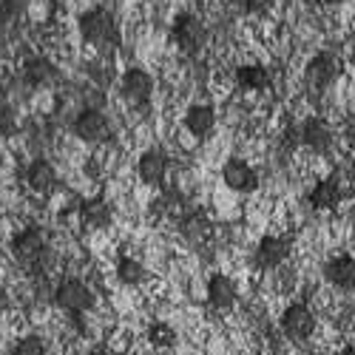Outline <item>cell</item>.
Listing matches in <instances>:
<instances>
[{
  "label": "cell",
  "mask_w": 355,
  "mask_h": 355,
  "mask_svg": "<svg viewBox=\"0 0 355 355\" xmlns=\"http://www.w3.org/2000/svg\"><path fill=\"white\" fill-rule=\"evenodd\" d=\"M12 256L20 264H26V268H32V273H46L51 264V248H49L43 227L37 225L23 227L12 239Z\"/></svg>",
  "instance_id": "cell-1"
},
{
  "label": "cell",
  "mask_w": 355,
  "mask_h": 355,
  "mask_svg": "<svg viewBox=\"0 0 355 355\" xmlns=\"http://www.w3.org/2000/svg\"><path fill=\"white\" fill-rule=\"evenodd\" d=\"M77 26H80L83 40L97 46V49H111V46L120 43V26H116V17H114V12H108L103 6L83 12Z\"/></svg>",
  "instance_id": "cell-2"
},
{
  "label": "cell",
  "mask_w": 355,
  "mask_h": 355,
  "mask_svg": "<svg viewBox=\"0 0 355 355\" xmlns=\"http://www.w3.org/2000/svg\"><path fill=\"white\" fill-rule=\"evenodd\" d=\"M51 302L60 310L71 313V315H83V313H88L94 307V293H92V287H88L85 282H80V279H63L60 284L54 287Z\"/></svg>",
  "instance_id": "cell-3"
},
{
  "label": "cell",
  "mask_w": 355,
  "mask_h": 355,
  "mask_svg": "<svg viewBox=\"0 0 355 355\" xmlns=\"http://www.w3.org/2000/svg\"><path fill=\"white\" fill-rule=\"evenodd\" d=\"M71 131H74L77 139H83L88 145H97V142H105L111 137V123H108V116L100 108H83L74 116Z\"/></svg>",
  "instance_id": "cell-4"
},
{
  "label": "cell",
  "mask_w": 355,
  "mask_h": 355,
  "mask_svg": "<svg viewBox=\"0 0 355 355\" xmlns=\"http://www.w3.org/2000/svg\"><path fill=\"white\" fill-rule=\"evenodd\" d=\"M171 37H173L176 46H180V51L196 54L202 49V43H205V26H202V20L196 15L182 12V15H176V20L171 26Z\"/></svg>",
  "instance_id": "cell-5"
},
{
  "label": "cell",
  "mask_w": 355,
  "mask_h": 355,
  "mask_svg": "<svg viewBox=\"0 0 355 355\" xmlns=\"http://www.w3.org/2000/svg\"><path fill=\"white\" fill-rule=\"evenodd\" d=\"M304 74H307V83L310 85L327 88V85H333L344 74V63H341V57H336L333 51H321V54H315L313 60L307 63Z\"/></svg>",
  "instance_id": "cell-6"
},
{
  "label": "cell",
  "mask_w": 355,
  "mask_h": 355,
  "mask_svg": "<svg viewBox=\"0 0 355 355\" xmlns=\"http://www.w3.org/2000/svg\"><path fill=\"white\" fill-rule=\"evenodd\" d=\"M315 330V315L310 313L307 304H290L282 313V333L290 341H307Z\"/></svg>",
  "instance_id": "cell-7"
},
{
  "label": "cell",
  "mask_w": 355,
  "mask_h": 355,
  "mask_svg": "<svg viewBox=\"0 0 355 355\" xmlns=\"http://www.w3.org/2000/svg\"><path fill=\"white\" fill-rule=\"evenodd\" d=\"M120 92L131 105H145L154 94V77L139 66H131L120 80Z\"/></svg>",
  "instance_id": "cell-8"
},
{
  "label": "cell",
  "mask_w": 355,
  "mask_h": 355,
  "mask_svg": "<svg viewBox=\"0 0 355 355\" xmlns=\"http://www.w3.org/2000/svg\"><path fill=\"white\" fill-rule=\"evenodd\" d=\"M287 259H290V239H284V236H264L253 253L256 268L261 270H276Z\"/></svg>",
  "instance_id": "cell-9"
},
{
  "label": "cell",
  "mask_w": 355,
  "mask_h": 355,
  "mask_svg": "<svg viewBox=\"0 0 355 355\" xmlns=\"http://www.w3.org/2000/svg\"><path fill=\"white\" fill-rule=\"evenodd\" d=\"M222 180L230 191L236 193H253L259 188V173L245 162V159H227L222 168Z\"/></svg>",
  "instance_id": "cell-10"
},
{
  "label": "cell",
  "mask_w": 355,
  "mask_h": 355,
  "mask_svg": "<svg viewBox=\"0 0 355 355\" xmlns=\"http://www.w3.org/2000/svg\"><path fill=\"white\" fill-rule=\"evenodd\" d=\"M299 142L307 145L313 154H330L333 148V128L321 120V116H310L299 128Z\"/></svg>",
  "instance_id": "cell-11"
},
{
  "label": "cell",
  "mask_w": 355,
  "mask_h": 355,
  "mask_svg": "<svg viewBox=\"0 0 355 355\" xmlns=\"http://www.w3.org/2000/svg\"><path fill=\"white\" fill-rule=\"evenodd\" d=\"M137 173H139V180L145 185L159 188L165 182V176H168V154L162 151V148H148L137 162Z\"/></svg>",
  "instance_id": "cell-12"
},
{
  "label": "cell",
  "mask_w": 355,
  "mask_h": 355,
  "mask_svg": "<svg viewBox=\"0 0 355 355\" xmlns=\"http://www.w3.org/2000/svg\"><path fill=\"white\" fill-rule=\"evenodd\" d=\"M26 185H28V191L37 193V196H49L57 188V171H54V165L49 159H43V157L32 159V162H28V168H26Z\"/></svg>",
  "instance_id": "cell-13"
},
{
  "label": "cell",
  "mask_w": 355,
  "mask_h": 355,
  "mask_svg": "<svg viewBox=\"0 0 355 355\" xmlns=\"http://www.w3.org/2000/svg\"><path fill=\"white\" fill-rule=\"evenodd\" d=\"M236 299H239V287H236V282L230 276H222V273L211 276V282H208V304H211V310L227 313V310H233Z\"/></svg>",
  "instance_id": "cell-14"
},
{
  "label": "cell",
  "mask_w": 355,
  "mask_h": 355,
  "mask_svg": "<svg viewBox=\"0 0 355 355\" xmlns=\"http://www.w3.org/2000/svg\"><path fill=\"white\" fill-rule=\"evenodd\" d=\"M344 199V191H341V182L338 176H327V180H321L313 185V191L307 193V202L313 205L315 211H336L338 202Z\"/></svg>",
  "instance_id": "cell-15"
},
{
  "label": "cell",
  "mask_w": 355,
  "mask_h": 355,
  "mask_svg": "<svg viewBox=\"0 0 355 355\" xmlns=\"http://www.w3.org/2000/svg\"><path fill=\"white\" fill-rule=\"evenodd\" d=\"M57 77H60V71H57V66L49 57H32L23 66V83L28 88H49L57 83Z\"/></svg>",
  "instance_id": "cell-16"
},
{
  "label": "cell",
  "mask_w": 355,
  "mask_h": 355,
  "mask_svg": "<svg viewBox=\"0 0 355 355\" xmlns=\"http://www.w3.org/2000/svg\"><path fill=\"white\" fill-rule=\"evenodd\" d=\"M80 219H83L85 227L103 230V227L111 225V219H114V208L108 205V199H103V196H92V199L80 202Z\"/></svg>",
  "instance_id": "cell-17"
},
{
  "label": "cell",
  "mask_w": 355,
  "mask_h": 355,
  "mask_svg": "<svg viewBox=\"0 0 355 355\" xmlns=\"http://www.w3.org/2000/svg\"><path fill=\"white\" fill-rule=\"evenodd\" d=\"M324 279L338 290H355V259L352 256H333L324 264Z\"/></svg>",
  "instance_id": "cell-18"
},
{
  "label": "cell",
  "mask_w": 355,
  "mask_h": 355,
  "mask_svg": "<svg viewBox=\"0 0 355 355\" xmlns=\"http://www.w3.org/2000/svg\"><path fill=\"white\" fill-rule=\"evenodd\" d=\"M185 128L199 139L208 137L216 128V111L211 105H191L185 111Z\"/></svg>",
  "instance_id": "cell-19"
},
{
  "label": "cell",
  "mask_w": 355,
  "mask_h": 355,
  "mask_svg": "<svg viewBox=\"0 0 355 355\" xmlns=\"http://www.w3.org/2000/svg\"><path fill=\"white\" fill-rule=\"evenodd\" d=\"M180 233L185 236L191 245L205 242V239H208V233H211V219H208V214H205V211H191V214H185V216L180 219Z\"/></svg>",
  "instance_id": "cell-20"
},
{
  "label": "cell",
  "mask_w": 355,
  "mask_h": 355,
  "mask_svg": "<svg viewBox=\"0 0 355 355\" xmlns=\"http://www.w3.org/2000/svg\"><path fill=\"white\" fill-rule=\"evenodd\" d=\"M236 83L245 92H264L270 85V71L259 66V63H248V66H239L236 69Z\"/></svg>",
  "instance_id": "cell-21"
},
{
  "label": "cell",
  "mask_w": 355,
  "mask_h": 355,
  "mask_svg": "<svg viewBox=\"0 0 355 355\" xmlns=\"http://www.w3.org/2000/svg\"><path fill=\"white\" fill-rule=\"evenodd\" d=\"M116 279H120L123 284H128V287H139L148 279V270H145V264L139 259L120 256V259H116Z\"/></svg>",
  "instance_id": "cell-22"
},
{
  "label": "cell",
  "mask_w": 355,
  "mask_h": 355,
  "mask_svg": "<svg viewBox=\"0 0 355 355\" xmlns=\"http://www.w3.org/2000/svg\"><path fill=\"white\" fill-rule=\"evenodd\" d=\"M28 0H0V35H6L9 28L17 23V17L23 15Z\"/></svg>",
  "instance_id": "cell-23"
},
{
  "label": "cell",
  "mask_w": 355,
  "mask_h": 355,
  "mask_svg": "<svg viewBox=\"0 0 355 355\" xmlns=\"http://www.w3.org/2000/svg\"><path fill=\"white\" fill-rule=\"evenodd\" d=\"M148 341H151L154 347H159V349H168V347L176 344V330L168 321H154L151 327H148Z\"/></svg>",
  "instance_id": "cell-24"
},
{
  "label": "cell",
  "mask_w": 355,
  "mask_h": 355,
  "mask_svg": "<svg viewBox=\"0 0 355 355\" xmlns=\"http://www.w3.org/2000/svg\"><path fill=\"white\" fill-rule=\"evenodd\" d=\"M9 355H49V347L40 336H26L12 347Z\"/></svg>",
  "instance_id": "cell-25"
},
{
  "label": "cell",
  "mask_w": 355,
  "mask_h": 355,
  "mask_svg": "<svg viewBox=\"0 0 355 355\" xmlns=\"http://www.w3.org/2000/svg\"><path fill=\"white\" fill-rule=\"evenodd\" d=\"M15 131H17V114H15V108L0 105V142L15 137Z\"/></svg>",
  "instance_id": "cell-26"
},
{
  "label": "cell",
  "mask_w": 355,
  "mask_h": 355,
  "mask_svg": "<svg viewBox=\"0 0 355 355\" xmlns=\"http://www.w3.org/2000/svg\"><path fill=\"white\" fill-rule=\"evenodd\" d=\"M242 9L248 15H264L270 9V0H242Z\"/></svg>",
  "instance_id": "cell-27"
},
{
  "label": "cell",
  "mask_w": 355,
  "mask_h": 355,
  "mask_svg": "<svg viewBox=\"0 0 355 355\" xmlns=\"http://www.w3.org/2000/svg\"><path fill=\"white\" fill-rule=\"evenodd\" d=\"M9 304H12V299H9V293H6V287H0V315H3V313L9 310Z\"/></svg>",
  "instance_id": "cell-28"
},
{
  "label": "cell",
  "mask_w": 355,
  "mask_h": 355,
  "mask_svg": "<svg viewBox=\"0 0 355 355\" xmlns=\"http://www.w3.org/2000/svg\"><path fill=\"white\" fill-rule=\"evenodd\" d=\"M327 6H341V3H347V0H324Z\"/></svg>",
  "instance_id": "cell-29"
},
{
  "label": "cell",
  "mask_w": 355,
  "mask_h": 355,
  "mask_svg": "<svg viewBox=\"0 0 355 355\" xmlns=\"http://www.w3.org/2000/svg\"><path fill=\"white\" fill-rule=\"evenodd\" d=\"M88 355H114V352H108V349H92Z\"/></svg>",
  "instance_id": "cell-30"
},
{
  "label": "cell",
  "mask_w": 355,
  "mask_h": 355,
  "mask_svg": "<svg viewBox=\"0 0 355 355\" xmlns=\"http://www.w3.org/2000/svg\"><path fill=\"white\" fill-rule=\"evenodd\" d=\"M338 355H355V347H344Z\"/></svg>",
  "instance_id": "cell-31"
}]
</instances>
